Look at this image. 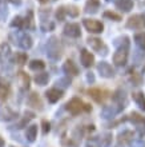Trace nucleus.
<instances>
[{"instance_id":"1a4fd4ad","label":"nucleus","mask_w":145,"mask_h":147,"mask_svg":"<svg viewBox=\"0 0 145 147\" xmlns=\"http://www.w3.org/2000/svg\"><path fill=\"white\" fill-rule=\"evenodd\" d=\"M45 95H47L48 102H51V103H56V102L63 96V91H61V90H57V88H51L45 92Z\"/></svg>"},{"instance_id":"f257e3e1","label":"nucleus","mask_w":145,"mask_h":147,"mask_svg":"<svg viewBox=\"0 0 145 147\" xmlns=\"http://www.w3.org/2000/svg\"><path fill=\"white\" fill-rule=\"evenodd\" d=\"M67 110H68L72 115H79L83 111H91L92 107L89 105H85L84 102L79 99V98H73L67 103Z\"/></svg>"},{"instance_id":"4be33fe9","label":"nucleus","mask_w":145,"mask_h":147,"mask_svg":"<svg viewBox=\"0 0 145 147\" xmlns=\"http://www.w3.org/2000/svg\"><path fill=\"white\" fill-rule=\"evenodd\" d=\"M88 44L93 48L95 51H99L101 47H103V43H101V40L97 38H89L88 39Z\"/></svg>"},{"instance_id":"423d86ee","label":"nucleus","mask_w":145,"mask_h":147,"mask_svg":"<svg viewBox=\"0 0 145 147\" xmlns=\"http://www.w3.org/2000/svg\"><path fill=\"white\" fill-rule=\"evenodd\" d=\"M48 55L52 59L60 58V48H59V42H56V39H51L49 44H48Z\"/></svg>"},{"instance_id":"7c9ffc66","label":"nucleus","mask_w":145,"mask_h":147,"mask_svg":"<svg viewBox=\"0 0 145 147\" xmlns=\"http://www.w3.org/2000/svg\"><path fill=\"white\" fill-rule=\"evenodd\" d=\"M130 119L133 120V122H136V123H142V122H145L144 118L138 115L137 112H133V114H130Z\"/></svg>"},{"instance_id":"cd10ccee","label":"nucleus","mask_w":145,"mask_h":147,"mask_svg":"<svg viewBox=\"0 0 145 147\" xmlns=\"http://www.w3.org/2000/svg\"><path fill=\"white\" fill-rule=\"evenodd\" d=\"M12 27H17V28H24V19L20 18V16H16L13 22L11 23Z\"/></svg>"},{"instance_id":"39448f33","label":"nucleus","mask_w":145,"mask_h":147,"mask_svg":"<svg viewBox=\"0 0 145 147\" xmlns=\"http://www.w3.org/2000/svg\"><path fill=\"white\" fill-rule=\"evenodd\" d=\"M64 34L69 38H79L80 36V26L76 23H69L65 26Z\"/></svg>"},{"instance_id":"bb28decb","label":"nucleus","mask_w":145,"mask_h":147,"mask_svg":"<svg viewBox=\"0 0 145 147\" xmlns=\"http://www.w3.org/2000/svg\"><path fill=\"white\" fill-rule=\"evenodd\" d=\"M128 136H133V132L130 131H124L122 134H120V138H118V140L120 142H122V143H128L132 138H128Z\"/></svg>"},{"instance_id":"9d476101","label":"nucleus","mask_w":145,"mask_h":147,"mask_svg":"<svg viewBox=\"0 0 145 147\" xmlns=\"http://www.w3.org/2000/svg\"><path fill=\"white\" fill-rule=\"evenodd\" d=\"M17 83H19L20 88L27 90V88H29L31 79H29V76H28V75H27L25 72L20 71V72H17Z\"/></svg>"},{"instance_id":"c756f323","label":"nucleus","mask_w":145,"mask_h":147,"mask_svg":"<svg viewBox=\"0 0 145 147\" xmlns=\"http://www.w3.org/2000/svg\"><path fill=\"white\" fill-rule=\"evenodd\" d=\"M7 16V7L3 3V0H0V20H3Z\"/></svg>"},{"instance_id":"f704fd0d","label":"nucleus","mask_w":145,"mask_h":147,"mask_svg":"<svg viewBox=\"0 0 145 147\" xmlns=\"http://www.w3.org/2000/svg\"><path fill=\"white\" fill-rule=\"evenodd\" d=\"M4 144H5V143H4V139L0 136V147H4Z\"/></svg>"},{"instance_id":"a878e982","label":"nucleus","mask_w":145,"mask_h":147,"mask_svg":"<svg viewBox=\"0 0 145 147\" xmlns=\"http://www.w3.org/2000/svg\"><path fill=\"white\" fill-rule=\"evenodd\" d=\"M134 40H136V43H137L141 48H145V32L137 34V35L134 36Z\"/></svg>"},{"instance_id":"473e14b6","label":"nucleus","mask_w":145,"mask_h":147,"mask_svg":"<svg viewBox=\"0 0 145 147\" xmlns=\"http://www.w3.org/2000/svg\"><path fill=\"white\" fill-rule=\"evenodd\" d=\"M51 130V124L47 122V120H43V132L44 134H47V132Z\"/></svg>"},{"instance_id":"c9c22d12","label":"nucleus","mask_w":145,"mask_h":147,"mask_svg":"<svg viewBox=\"0 0 145 147\" xmlns=\"http://www.w3.org/2000/svg\"><path fill=\"white\" fill-rule=\"evenodd\" d=\"M9 1H12V3H15V4H19L20 3V0H9Z\"/></svg>"},{"instance_id":"b1692460","label":"nucleus","mask_w":145,"mask_h":147,"mask_svg":"<svg viewBox=\"0 0 145 147\" xmlns=\"http://www.w3.org/2000/svg\"><path fill=\"white\" fill-rule=\"evenodd\" d=\"M44 67H45V64H44V62H41V60H32V62L29 63V68L33 71L44 70Z\"/></svg>"},{"instance_id":"0eeeda50","label":"nucleus","mask_w":145,"mask_h":147,"mask_svg":"<svg viewBox=\"0 0 145 147\" xmlns=\"http://www.w3.org/2000/svg\"><path fill=\"white\" fill-rule=\"evenodd\" d=\"M80 60H81V64L84 67H91L95 62V56L87 50H81L80 52Z\"/></svg>"},{"instance_id":"20e7f679","label":"nucleus","mask_w":145,"mask_h":147,"mask_svg":"<svg viewBox=\"0 0 145 147\" xmlns=\"http://www.w3.org/2000/svg\"><path fill=\"white\" fill-rule=\"evenodd\" d=\"M126 26L129 28H136V30H141L145 27V16L142 15H134L132 18H129Z\"/></svg>"},{"instance_id":"72a5a7b5","label":"nucleus","mask_w":145,"mask_h":147,"mask_svg":"<svg viewBox=\"0 0 145 147\" xmlns=\"http://www.w3.org/2000/svg\"><path fill=\"white\" fill-rule=\"evenodd\" d=\"M68 13L71 16H73V18H75V16L79 15V9H77L76 7H71V8H69V11H68Z\"/></svg>"},{"instance_id":"412c9836","label":"nucleus","mask_w":145,"mask_h":147,"mask_svg":"<svg viewBox=\"0 0 145 147\" xmlns=\"http://www.w3.org/2000/svg\"><path fill=\"white\" fill-rule=\"evenodd\" d=\"M64 71L67 74H72V75H77V67L73 64V62H71V60H67L64 64Z\"/></svg>"},{"instance_id":"6e6552de","label":"nucleus","mask_w":145,"mask_h":147,"mask_svg":"<svg viewBox=\"0 0 145 147\" xmlns=\"http://www.w3.org/2000/svg\"><path fill=\"white\" fill-rule=\"evenodd\" d=\"M97 68H99V71L101 72V75L105 78H111V76H113V74H115L112 66L107 62H101L99 66H97Z\"/></svg>"},{"instance_id":"6ab92c4d","label":"nucleus","mask_w":145,"mask_h":147,"mask_svg":"<svg viewBox=\"0 0 145 147\" xmlns=\"http://www.w3.org/2000/svg\"><path fill=\"white\" fill-rule=\"evenodd\" d=\"M100 5V1L99 0H88L87 5H85V11L87 12H96L97 11V8H99Z\"/></svg>"},{"instance_id":"4468645a","label":"nucleus","mask_w":145,"mask_h":147,"mask_svg":"<svg viewBox=\"0 0 145 147\" xmlns=\"http://www.w3.org/2000/svg\"><path fill=\"white\" fill-rule=\"evenodd\" d=\"M117 7L124 12H129L133 8V0H118Z\"/></svg>"},{"instance_id":"c85d7f7f","label":"nucleus","mask_w":145,"mask_h":147,"mask_svg":"<svg viewBox=\"0 0 145 147\" xmlns=\"http://www.w3.org/2000/svg\"><path fill=\"white\" fill-rule=\"evenodd\" d=\"M104 18H109V19L116 20V22H118V20L121 19V16L120 15H117V13H115V12H111V11L104 12Z\"/></svg>"},{"instance_id":"393cba45","label":"nucleus","mask_w":145,"mask_h":147,"mask_svg":"<svg viewBox=\"0 0 145 147\" xmlns=\"http://www.w3.org/2000/svg\"><path fill=\"white\" fill-rule=\"evenodd\" d=\"M15 62L17 63V64H20V66L25 64V62H27V54H24V52H16Z\"/></svg>"},{"instance_id":"aec40b11","label":"nucleus","mask_w":145,"mask_h":147,"mask_svg":"<svg viewBox=\"0 0 145 147\" xmlns=\"http://www.w3.org/2000/svg\"><path fill=\"white\" fill-rule=\"evenodd\" d=\"M48 80H49V76H48V74H45V72L37 74L36 78H35V82L40 86H45L47 83H48Z\"/></svg>"},{"instance_id":"2f4dec72","label":"nucleus","mask_w":145,"mask_h":147,"mask_svg":"<svg viewBox=\"0 0 145 147\" xmlns=\"http://www.w3.org/2000/svg\"><path fill=\"white\" fill-rule=\"evenodd\" d=\"M65 16V9L64 8H59L57 12H56V18H57L59 20H63Z\"/></svg>"},{"instance_id":"9b49d317","label":"nucleus","mask_w":145,"mask_h":147,"mask_svg":"<svg viewBox=\"0 0 145 147\" xmlns=\"http://www.w3.org/2000/svg\"><path fill=\"white\" fill-rule=\"evenodd\" d=\"M16 115H17V114L13 112V111H11L8 107L0 109V118H1V120H11V119H13Z\"/></svg>"},{"instance_id":"5701e85b","label":"nucleus","mask_w":145,"mask_h":147,"mask_svg":"<svg viewBox=\"0 0 145 147\" xmlns=\"http://www.w3.org/2000/svg\"><path fill=\"white\" fill-rule=\"evenodd\" d=\"M28 103H29L31 106H33V107H39V109H40V106H41L37 94H31L29 98H28Z\"/></svg>"},{"instance_id":"a211bd4d","label":"nucleus","mask_w":145,"mask_h":147,"mask_svg":"<svg viewBox=\"0 0 145 147\" xmlns=\"http://www.w3.org/2000/svg\"><path fill=\"white\" fill-rule=\"evenodd\" d=\"M9 94V86L8 83H4L3 80H0V100H4Z\"/></svg>"},{"instance_id":"7ed1b4c3","label":"nucleus","mask_w":145,"mask_h":147,"mask_svg":"<svg viewBox=\"0 0 145 147\" xmlns=\"http://www.w3.org/2000/svg\"><path fill=\"white\" fill-rule=\"evenodd\" d=\"M128 59V44L124 47H120L113 55V63L116 66H124Z\"/></svg>"},{"instance_id":"ddd939ff","label":"nucleus","mask_w":145,"mask_h":147,"mask_svg":"<svg viewBox=\"0 0 145 147\" xmlns=\"http://www.w3.org/2000/svg\"><path fill=\"white\" fill-rule=\"evenodd\" d=\"M19 46L21 47V48H24V50L31 48V47H32V39H31V36H28L27 34H23L19 39Z\"/></svg>"},{"instance_id":"dca6fc26","label":"nucleus","mask_w":145,"mask_h":147,"mask_svg":"<svg viewBox=\"0 0 145 147\" xmlns=\"http://www.w3.org/2000/svg\"><path fill=\"white\" fill-rule=\"evenodd\" d=\"M132 98H133L134 102L137 103L138 107L145 111V96H144V94L142 92H134V94H132Z\"/></svg>"},{"instance_id":"e433bc0d","label":"nucleus","mask_w":145,"mask_h":147,"mask_svg":"<svg viewBox=\"0 0 145 147\" xmlns=\"http://www.w3.org/2000/svg\"><path fill=\"white\" fill-rule=\"evenodd\" d=\"M40 1H41V3H45V1H48V0H40Z\"/></svg>"},{"instance_id":"f3484780","label":"nucleus","mask_w":145,"mask_h":147,"mask_svg":"<svg viewBox=\"0 0 145 147\" xmlns=\"http://www.w3.org/2000/svg\"><path fill=\"white\" fill-rule=\"evenodd\" d=\"M88 92H89V95H91V96L93 98V99H95L97 103H101V102L104 100V96H103L104 92L101 91V90H99V88H92V90H89Z\"/></svg>"},{"instance_id":"f8f14e48","label":"nucleus","mask_w":145,"mask_h":147,"mask_svg":"<svg viewBox=\"0 0 145 147\" xmlns=\"http://www.w3.org/2000/svg\"><path fill=\"white\" fill-rule=\"evenodd\" d=\"M9 55H11V50H9V46L8 44H1V47H0V62L4 63L7 62L8 58H9Z\"/></svg>"},{"instance_id":"f03ea898","label":"nucleus","mask_w":145,"mask_h":147,"mask_svg":"<svg viewBox=\"0 0 145 147\" xmlns=\"http://www.w3.org/2000/svg\"><path fill=\"white\" fill-rule=\"evenodd\" d=\"M83 24H84V27L87 28L88 31L92 32V34H100L104 30L103 23L96 19H84L83 20Z\"/></svg>"},{"instance_id":"2eb2a0df","label":"nucleus","mask_w":145,"mask_h":147,"mask_svg":"<svg viewBox=\"0 0 145 147\" xmlns=\"http://www.w3.org/2000/svg\"><path fill=\"white\" fill-rule=\"evenodd\" d=\"M25 136H27V139L29 142H33L36 139V136H37V126L36 124H32L29 127L27 128V131H25Z\"/></svg>"}]
</instances>
